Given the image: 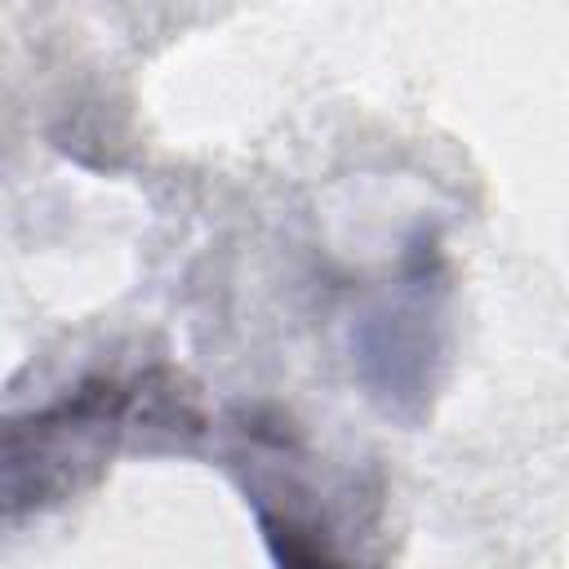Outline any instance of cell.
I'll return each instance as SVG.
<instances>
[{"instance_id":"obj_1","label":"cell","mask_w":569,"mask_h":569,"mask_svg":"<svg viewBox=\"0 0 569 569\" xmlns=\"http://www.w3.org/2000/svg\"><path fill=\"white\" fill-rule=\"evenodd\" d=\"M133 409H138V387L102 378V382H84L80 391L62 396L58 405L31 418H13L4 436L9 516L58 502L67 489H76L80 471L102 467Z\"/></svg>"},{"instance_id":"obj_2","label":"cell","mask_w":569,"mask_h":569,"mask_svg":"<svg viewBox=\"0 0 569 569\" xmlns=\"http://www.w3.org/2000/svg\"><path fill=\"white\" fill-rule=\"evenodd\" d=\"M427 249H418L409 293L365 316L360 325V369L387 409H409L431 387V360L440 347H436V307L427 289V258H431Z\"/></svg>"}]
</instances>
